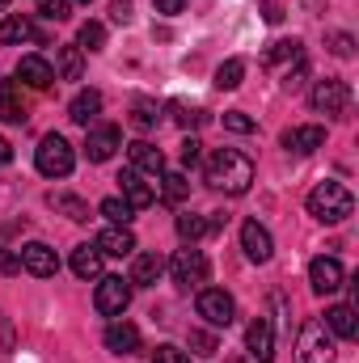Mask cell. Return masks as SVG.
I'll list each match as a JSON object with an SVG mask.
<instances>
[{
  "mask_svg": "<svg viewBox=\"0 0 359 363\" xmlns=\"http://www.w3.org/2000/svg\"><path fill=\"white\" fill-rule=\"evenodd\" d=\"M165 274V258L161 254H136V262H131V287H157V279Z\"/></svg>",
  "mask_w": 359,
  "mask_h": 363,
  "instance_id": "ac0fdd59",
  "label": "cell"
},
{
  "mask_svg": "<svg viewBox=\"0 0 359 363\" xmlns=\"http://www.w3.org/2000/svg\"><path fill=\"white\" fill-rule=\"evenodd\" d=\"M304 72H309V64H304V55H300V60H296V68H287L283 89H300V85H304Z\"/></svg>",
  "mask_w": 359,
  "mask_h": 363,
  "instance_id": "ab89813d",
  "label": "cell"
},
{
  "mask_svg": "<svg viewBox=\"0 0 359 363\" xmlns=\"http://www.w3.org/2000/svg\"><path fill=\"white\" fill-rule=\"evenodd\" d=\"M326 325H330V334H334V338H355V334H359L355 308H351V304H334V308L326 313Z\"/></svg>",
  "mask_w": 359,
  "mask_h": 363,
  "instance_id": "cb8c5ba5",
  "label": "cell"
},
{
  "mask_svg": "<svg viewBox=\"0 0 359 363\" xmlns=\"http://www.w3.org/2000/svg\"><path fill=\"white\" fill-rule=\"evenodd\" d=\"M199 157H203V152H199V140H194V135H190V140H182V165H186V169H194V165H199Z\"/></svg>",
  "mask_w": 359,
  "mask_h": 363,
  "instance_id": "60d3db41",
  "label": "cell"
},
{
  "mask_svg": "<svg viewBox=\"0 0 359 363\" xmlns=\"http://www.w3.org/2000/svg\"><path fill=\"white\" fill-rule=\"evenodd\" d=\"M309 101H313V110H317V114H343V110L351 106V85H347V81H338V77H326V81H317V85H313Z\"/></svg>",
  "mask_w": 359,
  "mask_h": 363,
  "instance_id": "52a82bcc",
  "label": "cell"
},
{
  "mask_svg": "<svg viewBox=\"0 0 359 363\" xmlns=\"http://www.w3.org/2000/svg\"><path fill=\"white\" fill-rule=\"evenodd\" d=\"M334 334L321 317H309L296 334V363H334Z\"/></svg>",
  "mask_w": 359,
  "mask_h": 363,
  "instance_id": "3957f363",
  "label": "cell"
},
{
  "mask_svg": "<svg viewBox=\"0 0 359 363\" xmlns=\"http://www.w3.org/2000/svg\"><path fill=\"white\" fill-rule=\"evenodd\" d=\"M97 211H101V216H106L110 224H123V228H127V224H131V216H136V211L127 207V199H118V194L101 199V207H97Z\"/></svg>",
  "mask_w": 359,
  "mask_h": 363,
  "instance_id": "f1b7e54d",
  "label": "cell"
},
{
  "mask_svg": "<svg viewBox=\"0 0 359 363\" xmlns=\"http://www.w3.org/2000/svg\"><path fill=\"white\" fill-rule=\"evenodd\" d=\"M9 161H13V144H9V140H4V135H0V169H4V165H9Z\"/></svg>",
  "mask_w": 359,
  "mask_h": 363,
  "instance_id": "7dc6e473",
  "label": "cell"
},
{
  "mask_svg": "<svg viewBox=\"0 0 359 363\" xmlns=\"http://www.w3.org/2000/svg\"><path fill=\"white\" fill-rule=\"evenodd\" d=\"M161 194H165V203H182L186 194H190V182H186V174H161Z\"/></svg>",
  "mask_w": 359,
  "mask_h": 363,
  "instance_id": "4dcf8cb0",
  "label": "cell"
},
{
  "mask_svg": "<svg viewBox=\"0 0 359 363\" xmlns=\"http://www.w3.org/2000/svg\"><path fill=\"white\" fill-rule=\"evenodd\" d=\"M110 17H114L118 26H127V21H131V0H114V4H110Z\"/></svg>",
  "mask_w": 359,
  "mask_h": 363,
  "instance_id": "ee69618b",
  "label": "cell"
},
{
  "mask_svg": "<svg viewBox=\"0 0 359 363\" xmlns=\"http://www.w3.org/2000/svg\"><path fill=\"white\" fill-rule=\"evenodd\" d=\"M283 60H300V38H279V43H270V51L263 55V64L267 68H275V64H283Z\"/></svg>",
  "mask_w": 359,
  "mask_h": 363,
  "instance_id": "4316f807",
  "label": "cell"
},
{
  "mask_svg": "<svg viewBox=\"0 0 359 363\" xmlns=\"http://www.w3.org/2000/svg\"><path fill=\"white\" fill-rule=\"evenodd\" d=\"M170 271H174V283L178 287H199V283H207V258H203V250H178L174 254V262H170Z\"/></svg>",
  "mask_w": 359,
  "mask_h": 363,
  "instance_id": "ba28073f",
  "label": "cell"
},
{
  "mask_svg": "<svg viewBox=\"0 0 359 363\" xmlns=\"http://www.w3.org/2000/svg\"><path fill=\"white\" fill-rule=\"evenodd\" d=\"M153 363H190V355L165 342V347H157V351H153Z\"/></svg>",
  "mask_w": 359,
  "mask_h": 363,
  "instance_id": "f35d334b",
  "label": "cell"
},
{
  "mask_svg": "<svg viewBox=\"0 0 359 363\" xmlns=\"http://www.w3.org/2000/svg\"><path fill=\"white\" fill-rule=\"evenodd\" d=\"M245 351H250L258 363L275 359V330H270L267 317H254V321L245 325Z\"/></svg>",
  "mask_w": 359,
  "mask_h": 363,
  "instance_id": "7c38bea8",
  "label": "cell"
},
{
  "mask_svg": "<svg viewBox=\"0 0 359 363\" xmlns=\"http://www.w3.org/2000/svg\"><path fill=\"white\" fill-rule=\"evenodd\" d=\"M21 271H30L34 279H51V274L60 271V258H55L51 245L30 241V245H21Z\"/></svg>",
  "mask_w": 359,
  "mask_h": 363,
  "instance_id": "30bf717a",
  "label": "cell"
},
{
  "mask_svg": "<svg viewBox=\"0 0 359 363\" xmlns=\"http://www.w3.org/2000/svg\"><path fill=\"white\" fill-rule=\"evenodd\" d=\"M106 47V26L101 21H85L81 26V51H101Z\"/></svg>",
  "mask_w": 359,
  "mask_h": 363,
  "instance_id": "836d02e7",
  "label": "cell"
},
{
  "mask_svg": "<svg viewBox=\"0 0 359 363\" xmlns=\"http://www.w3.org/2000/svg\"><path fill=\"white\" fill-rule=\"evenodd\" d=\"M47 203H51L60 216L77 220V224H85V220H89V203H85V199H77V194H47Z\"/></svg>",
  "mask_w": 359,
  "mask_h": 363,
  "instance_id": "484cf974",
  "label": "cell"
},
{
  "mask_svg": "<svg viewBox=\"0 0 359 363\" xmlns=\"http://www.w3.org/2000/svg\"><path fill=\"white\" fill-rule=\"evenodd\" d=\"M321 144H326V127H317V123L283 131V148H292V152H317Z\"/></svg>",
  "mask_w": 359,
  "mask_h": 363,
  "instance_id": "d6986e66",
  "label": "cell"
},
{
  "mask_svg": "<svg viewBox=\"0 0 359 363\" xmlns=\"http://www.w3.org/2000/svg\"><path fill=\"white\" fill-rule=\"evenodd\" d=\"M330 51H334L338 60H351V55H355V38H351V34H330Z\"/></svg>",
  "mask_w": 359,
  "mask_h": 363,
  "instance_id": "74e56055",
  "label": "cell"
},
{
  "mask_svg": "<svg viewBox=\"0 0 359 363\" xmlns=\"http://www.w3.org/2000/svg\"><path fill=\"white\" fill-rule=\"evenodd\" d=\"M38 13H43L47 21H68V17H72V4H68V0H38Z\"/></svg>",
  "mask_w": 359,
  "mask_h": 363,
  "instance_id": "e575fe53",
  "label": "cell"
},
{
  "mask_svg": "<svg viewBox=\"0 0 359 363\" xmlns=\"http://www.w3.org/2000/svg\"><path fill=\"white\" fill-rule=\"evenodd\" d=\"M343 279H347V271H343V262H338V258H313V262H309V283H313V291H317V296L338 291V287H343Z\"/></svg>",
  "mask_w": 359,
  "mask_h": 363,
  "instance_id": "9c48e42d",
  "label": "cell"
},
{
  "mask_svg": "<svg viewBox=\"0 0 359 363\" xmlns=\"http://www.w3.org/2000/svg\"><path fill=\"white\" fill-rule=\"evenodd\" d=\"M55 68H60V81H81L85 77V51L81 47H60Z\"/></svg>",
  "mask_w": 359,
  "mask_h": 363,
  "instance_id": "603a6c76",
  "label": "cell"
},
{
  "mask_svg": "<svg viewBox=\"0 0 359 363\" xmlns=\"http://www.w3.org/2000/svg\"><path fill=\"white\" fill-rule=\"evenodd\" d=\"M81 4H93V0H81Z\"/></svg>",
  "mask_w": 359,
  "mask_h": 363,
  "instance_id": "681fc988",
  "label": "cell"
},
{
  "mask_svg": "<svg viewBox=\"0 0 359 363\" xmlns=\"http://www.w3.org/2000/svg\"><path fill=\"white\" fill-rule=\"evenodd\" d=\"M241 77H245V60H224L216 68V89H237Z\"/></svg>",
  "mask_w": 359,
  "mask_h": 363,
  "instance_id": "83f0119b",
  "label": "cell"
},
{
  "mask_svg": "<svg viewBox=\"0 0 359 363\" xmlns=\"http://www.w3.org/2000/svg\"><path fill=\"white\" fill-rule=\"evenodd\" d=\"M203 233H211V224L203 216H178V237L182 241H199Z\"/></svg>",
  "mask_w": 359,
  "mask_h": 363,
  "instance_id": "d6a6232c",
  "label": "cell"
},
{
  "mask_svg": "<svg viewBox=\"0 0 359 363\" xmlns=\"http://www.w3.org/2000/svg\"><path fill=\"white\" fill-rule=\"evenodd\" d=\"M101 250L97 245H77L72 250V274L77 279H101Z\"/></svg>",
  "mask_w": 359,
  "mask_h": 363,
  "instance_id": "7402d4cb",
  "label": "cell"
},
{
  "mask_svg": "<svg viewBox=\"0 0 359 363\" xmlns=\"http://www.w3.org/2000/svg\"><path fill=\"white\" fill-rule=\"evenodd\" d=\"M351 211H355V194H351L343 182H321V186H313V194H309V216H313V220H321V224H343Z\"/></svg>",
  "mask_w": 359,
  "mask_h": 363,
  "instance_id": "7a4b0ae2",
  "label": "cell"
},
{
  "mask_svg": "<svg viewBox=\"0 0 359 363\" xmlns=\"http://www.w3.org/2000/svg\"><path fill=\"white\" fill-rule=\"evenodd\" d=\"M97 114H101V93H97V89L77 93V97H72V106H68V118H72L77 127H89Z\"/></svg>",
  "mask_w": 359,
  "mask_h": 363,
  "instance_id": "44dd1931",
  "label": "cell"
},
{
  "mask_svg": "<svg viewBox=\"0 0 359 363\" xmlns=\"http://www.w3.org/2000/svg\"><path fill=\"white\" fill-rule=\"evenodd\" d=\"M17 271H21V254L0 250V274H17Z\"/></svg>",
  "mask_w": 359,
  "mask_h": 363,
  "instance_id": "7bdbcfd3",
  "label": "cell"
},
{
  "mask_svg": "<svg viewBox=\"0 0 359 363\" xmlns=\"http://www.w3.org/2000/svg\"><path fill=\"white\" fill-rule=\"evenodd\" d=\"M0 118L4 123H26V110H21V101L13 97V89L0 81Z\"/></svg>",
  "mask_w": 359,
  "mask_h": 363,
  "instance_id": "1f68e13d",
  "label": "cell"
},
{
  "mask_svg": "<svg viewBox=\"0 0 359 363\" xmlns=\"http://www.w3.org/2000/svg\"><path fill=\"white\" fill-rule=\"evenodd\" d=\"M190 351H194V355H216V351H220V347H216V334L190 330Z\"/></svg>",
  "mask_w": 359,
  "mask_h": 363,
  "instance_id": "d590c367",
  "label": "cell"
},
{
  "mask_svg": "<svg viewBox=\"0 0 359 363\" xmlns=\"http://www.w3.org/2000/svg\"><path fill=\"white\" fill-rule=\"evenodd\" d=\"M263 17H267L270 26H275V21H283V4H267V9H263Z\"/></svg>",
  "mask_w": 359,
  "mask_h": 363,
  "instance_id": "bcb514c9",
  "label": "cell"
},
{
  "mask_svg": "<svg viewBox=\"0 0 359 363\" xmlns=\"http://www.w3.org/2000/svg\"><path fill=\"white\" fill-rule=\"evenodd\" d=\"M17 81L30 85V89H51L55 68H51L43 55H21V64H17Z\"/></svg>",
  "mask_w": 359,
  "mask_h": 363,
  "instance_id": "5bb4252c",
  "label": "cell"
},
{
  "mask_svg": "<svg viewBox=\"0 0 359 363\" xmlns=\"http://www.w3.org/2000/svg\"><path fill=\"white\" fill-rule=\"evenodd\" d=\"M157 123H161V110H157L153 101H136V106H131V127H136V131H153Z\"/></svg>",
  "mask_w": 359,
  "mask_h": 363,
  "instance_id": "f546056e",
  "label": "cell"
},
{
  "mask_svg": "<svg viewBox=\"0 0 359 363\" xmlns=\"http://www.w3.org/2000/svg\"><path fill=\"white\" fill-rule=\"evenodd\" d=\"M101 254H110V258H131L136 254V237H131V228H123V224H114V228H106V233H97V241H93Z\"/></svg>",
  "mask_w": 359,
  "mask_h": 363,
  "instance_id": "9a60e30c",
  "label": "cell"
},
{
  "mask_svg": "<svg viewBox=\"0 0 359 363\" xmlns=\"http://www.w3.org/2000/svg\"><path fill=\"white\" fill-rule=\"evenodd\" d=\"M34 165H38L43 178H68L72 165H77V152H72V144H68L64 135L51 131V135L38 140V148H34Z\"/></svg>",
  "mask_w": 359,
  "mask_h": 363,
  "instance_id": "277c9868",
  "label": "cell"
},
{
  "mask_svg": "<svg viewBox=\"0 0 359 363\" xmlns=\"http://www.w3.org/2000/svg\"><path fill=\"white\" fill-rule=\"evenodd\" d=\"M118 182H123V199H127V207H131V211H144V207L157 199V190L140 178L136 169H123V174H118Z\"/></svg>",
  "mask_w": 359,
  "mask_h": 363,
  "instance_id": "e0dca14e",
  "label": "cell"
},
{
  "mask_svg": "<svg viewBox=\"0 0 359 363\" xmlns=\"http://www.w3.org/2000/svg\"><path fill=\"white\" fill-rule=\"evenodd\" d=\"M174 118H178L182 127H199V123H203V110H186V106H174Z\"/></svg>",
  "mask_w": 359,
  "mask_h": 363,
  "instance_id": "b9f144b4",
  "label": "cell"
},
{
  "mask_svg": "<svg viewBox=\"0 0 359 363\" xmlns=\"http://www.w3.org/2000/svg\"><path fill=\"white\" fill-rule=\"evenodd\" d=\"M153 4H157V13H165V17H178L186 0H153Z\"/></svg>",
  "mask_w": 359,
  "mask_h": 363,
  "instance_id": "f6af8a7d",
  "label": "cell"
},
{
  "mask_svg": "<svg viewBox=\"0 0 359 363\" xmlns=\"http://www.w3.org/2000/svg\"><path fill=\"white\" fill-rule=\"evenodd\" d=\"M194 308H199V317L207 321V325H233V317H237V304H233V296L228 291H220V287H203L199 291V300H194Z\"/></svg>",
  "mask_w": 359,
  "mask_h": 363,
  "instance_id": "8992f818",
  "label": "cell"
},
{
  "mask_svg": "<svg viewBox=\"0 0 359 363\" xmlns=\"http://www.w3.org/2000/svg\"><path fill=\"white\" fill-rule=\"evenodd\" d=\"M26 38H38V34H34V26H30V17H21V13H13V17H0V43H4V47H13V43H26Z\"/></svg>",
  "mask_w": 359,
  "mask_h": 363,
  "instance_id": "d4e9b609",
  "label": "cell"
},
{
  "mask_svg": "<svg viewBox=\"0 0 359 363\" xmlns=\"http://www.w3.org/2000/svg\"><path fill=\"white\" fill-rule=\"evenodd\" d=\"M131 304V283L123 274H101L97 279V291H93V308L101 317H123Z\"/></svg>",
  "mask_w": 359,
  "mask_h": 363,
  "instance_id": "5b68a950",
  "label": "cell"
},
{
  "mask_svg": "<svg viewBox=\"0 0 359 363\" xmlns=\"http://www.w3.org/2000/svg\"><path fill=\"white\" fill-rule=\"evenodd\" d=\"M241 250H245L250 262H270L275 241H270V233L258 224V220H245V224H241Z\"/></svg>",
  "mask_w": 359,
  "mask_h": 363,
  "instance_id": "4fadbf2b",
  "label": "cell"
},
{
  "mask_svg": "<svg viewBox=\"0 0 359 363\" xmlns=\"http://www.w3.org/2000/svg\"><path fill=\"white\" fill-rule=\"evenodd\" d=\"M207 186L211 190H224V194H245L250 182H254V161L237 148H216L207 157Z\"/></svg>",
  "mask_w": 359,
  "mask_h": 363,
  "instance_id": "6da1fadb",
  "label": "cell"
},
{
  "mask_svg": "<svg viewBox=\"0 0 359 363\" xmlns=\"http://www.w3.org/2000/svg\"><path fill=\"white\" fill-rule=\"evenodd\" d=\"M4 9H9V0H0V13H4Z\"/></svg>",
  "mask_w": 359,
  "mask_h": 363,
  "instance_id": "c3c4849f",
  "label": "cell"
},
{
  "mask_svg": "<svg viewBox=\"0 0 359 363\" xmlns=\"http://www.w3.org/2000/svg\"><path fill=\"white\" fill-rule=\"evenodd\" d=\"M106 347H110L114 355H136V351H140V330H136L131 321H110V325H106Z\"/></svg>",
  "mask_w": 359,
  "mask_h": 363,
  "instance_id": "2e32d148",
  "label": "cell"
},
{
  "mask_svg": "<svg viewBox=\"0 0 359 363\" xmlns=\"http://www.w3.org/2000/svg\"><path fill=\"white\" fill-rule=\"evenodd\" d=\"M131 169H136V174H153V178H161V174H165V157H161V148H153L148 140H136V144H131Z\"/></svg>",
  "mask_w": 359,
  "mask_h": 363,
  "instance_id": "ffe728a7",
  "label": "cell"
},
{
  "mask_svg": "<svg viewBox=\"0 0 359 363\" xmlns=\"http://www.w3.org/2000/svg\"><path fill=\"white\" fill-rule=\"evenodd\" d=\"M123 144V135H118V127L114 123H97V127H89V140H85V157L89 161H110L114 157V148Z\"/></svg>",
  "mask_w": 359,
  "mask_h": 363,
  "instance_id": "8fae6325",
  "label": "cell"
},
{
  "mask_svg": "<svg viewBox=\"0 0 359 363\" xmlns=\"http://www.w3.org/2000/svg\"><path fill=\"white\" fill-rule=\"evenodd\" d=\"M224 127H228V131H237V135H250L258 123H254L250 114H241V110H228V114H224Z\"/></svg>",
  "mask_w": 359,
  "mask_h": 363,
  "instance_id": "8d00e7d4",
  "label": "cell"
}]
</instances>
